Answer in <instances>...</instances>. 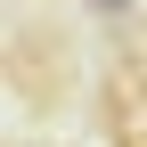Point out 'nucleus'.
Segmentation results:
<instances>
[{
    "label": "nucleus",
    "mask_w": 147,
    "mask_h": 147,
    "mask_svg": "<svg viewBox=\"0 0 147 147\" xmlns=\"http://www.w3.org/2000/svg\"><path fill=\"white\" fill-rule=\"evenodd\" d=\"M139 147H147V131H139Z\"/></svg>",
    "instance_id": "nucleus-1"
}]
</instances>
